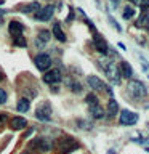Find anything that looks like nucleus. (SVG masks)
<instances>
[{
  "label": "nucleus",
  "mask_w": 149,
  "mask_h": 154,
  "mask_svg": "<svg viewBox=\"0 0 149 154\" xmlns=\"http://www.w3.org/2000/svg\"><path fill=\"white\" fill-rule=\"evenodd\" d=\"M127 93L132 96L133 100L141 101L147 96V88L141 80H130L127 84Z\"/></svg>",
  "instance_id": "obj_1"
},
{
  "label": "nucleus",
  "mask_w": 149,
  "mask_h": 154,
  "mask_svg": "<svg viewBox=\"0 0 149 154\" xmlns=\"http://www.w3.org/2000/svg\"><path fill=\"white\" fill-rule=\"evenodd\" d=\"M99 69H104V74L111 80V84H114V85H119L120 84L122 74H120V69H119V66L115 64V63L108 61V63H104V64H101Z\"/></svg>",
  "instance_id": "obj_2"
},
{
  "label": "nucleus",
  "mask_w": 149,
  "mask_h": 154,
  "mask_svg": "<svg viewBox=\"0 0 149 154\" xmlns=\"http://www.w3.org/2000/svg\"><path fill=\"white\" fill-rule=\"evenodd\" d=\"M35 117L42 122H48L51 117V104L48 101H42L35 109Z\"/></svg>",
  "instance_id": "obj_3"
},
{
  "label": "nucleus",
  "mask_w": 149,
  "mask_h": 154,
  "mask_svg": "<svg viewBox=\"0 0 149 154\" xmlns=\"http://www.w3.org/2000/svg\"><path fill=\"white\" fill-rule=\"evenodd\" d=\"M138 114L133 112V111H128V109H123L120 111V117H119V122L120 125H135L138 122Z\"/></svg>",
  "instance_id": "obj_4"
},
{
  "label": "nucleus",
  "mask_w": 149,
  "mask_h": 154,
  "mask_svg": "<svg viewBox=\"0 0 149 154\" xmlns=\"http://www.w3.org/2000/svg\"><path fill=\"white\" fill-rule=\"evenodd\" d=\"M93 47L96 48V51L101 53L103 56H106L109 51V45H108V42H106V38L103 35H99L98 32L93 34Z\"/></svg>",
  "instance_id": "obj_5"
},
{
  "label": "nucleus",
  "mask_w": 149,
  "mask_h": 154,
  "mask_svg": "<svg viewBox=\"0 0 149 154\" xmlns=\"http://www.w3.org/2000/svg\"><path fill=\"white\" fill-rule=\"evenodd\" d=\"M42 80L45 82V84H48V85H56V84H59V82L62 80L61 71H59V69H50V71H47L45 74H43Z\"/></svg>",
  "instance_id": "obj_6"
},
{
  "label": "nucleus",
  "mask_w": 149,
  "mask_h": 154,
  "mask_svg": "<svg viewBox=\"0 0 149 154\" xmlns=\"http://www.w3.org/2000/svg\"><path fill=\"white\" fill-rule=\"evenodd\" d=\"M34 63H35V67L38 71H48V67L51 66V58L47 53H38V55L34 58Z\"/></svg>",
  "instance_id": "obj_7"
},
{
  "label": "nucleus",
  "mask_w": 149,
  "mask_h": 154,
  "mask_svg": "<svg viewBox=\"0 0 149 154\" xmlns=\"http://www.w3.org/2000/svg\"><path fill=\"white\" fill-rule=\"evenodd\" d=\"M53 13H55V7H53V5H47V7H40V10L34 14V18H35L37 21L45 23V21H50L51 19Z\"/></svg>",
  "instance_id": "obj_8"
},
{
  "label": "nucleus",
  "mask_w": 149,
  "mask_h": 154,
  "mask_svg": "<svg viewBox=\"0 0 149 154\" xmlns=\"http://www.w3.org/2000/svg\"><path fill=\"white\" fill-rule=\"evenodd\" d=\"M24 31H26V27H24L23 23L16 21V19L10 21V24H8V32H10V35L13 37V40H14V38H18V37H23Z\"/></svg>",
  "instance_id": "obj_9"
},
{
  "label": "nucleus",
  "mask_w": 149,
  "mask_h": 154,
  "mask_svg": "<svg viewBox=\"0 0 149 154\" xmlns=\"http://www.w3.org/2000/svg\"><path fill=\"white\" fill-rule=\"evenodd\" d=\"M58 144H59L61 151L64 152V154H67V152H71V151H74V149L79 148V143H77L74 138H71V137H64V138H61L59 141H58Z\"/></svg>",
  "instance_id": "obj_10"
},
{
  "label": "nucleus",
  "mask_w": 149,
  "mask_h": 154,
  "mask_svg": "<svg viewBox=\"0 0 149 154\" xmlns=\"http://www.w3.org/2000/svg\"><path fill=\"white\" fill-rule=\"evenodd\" d=\"M87 84H88V87L91 90H96V91H99V90L104 88L103 80H101L98 75H88V77H87Z\"/></svg>",
  "instance_id": "obj_11"
},
{
  "label": "nucleus",
  "mask_w": 149,
  "mask_h": 154,
  "mask_svg": "<svg viewBox=\"0 0 149 154\" xmlns=\"http://www.w3.org/2000/svg\"><path fill=\"white\" fill-rule=\"evenodd\" d=\"M26 125H27V120L21 117V116H13L10 119V127L13 130H23V128H26Z\"/></svg>",
  "instance_id": "obj_12"
},
{
  "label": "nucleus",
  "mask_w": 149,
  "mask_h": 154,
  "mask_svg": "<svg viewBox=\"0 0 149 154\" xmlns=\"http://www.w3.org/2000/svg\"><path fill=\"white\" fill-rule=\"evenodd\" d=\"M88 111H90V116H91L93 119H96V120L103 119L104 116H106V111L103 109V106H101L99 103H98V104H91V106H88Z\"/></svg>",
  "instance_id": "obj_13"
},
{
  "label": "nucleus",
  "mask_w": 149,
  "mask_h": 154,
  "mask_svg": "<svg viewBox=\"0 0 149 154\" xmlns=\"http://www.w3.org/2000/svg\"><path fill=\"white\" fill-rule=\"evenodd\" d=\"M48 40H50V32L47 31V29H43V31H40L38 32V35L35 37V47L37 48H43L48 43Z\"/></svg>",
  "instance_id": "obj_14"
},
{
  "label": "nucleus",
  "mask_w": 149,
  "mask_h": 154,
  "mask_svg": "<svg viewBox=\"0 0 149 154\" xmlns=\"http://www.w3.org/2000/svg\"><path fill=\"white\" fill-rule=\"evenodd\" d=\"M21 13H31V14H35L38 10H40V3L38 2H31V3H26V5H21L18 8Z\"/></svg>",
  "instance_id": "obj_15"
},
{
  "label": "nucleus",
  "mask_w": 149,
  "mask_h": 154,
  "mask_svg": "<svg viewBox=\"0 0 149 154\" xmlns=\"http://www.w3.org/2000/svg\"><path fill=\"white\" fill-rule=\"evenodd\" d=\"M117 112H119V103H117V101H115L114 98H111V100H109V103H108V111H106V117L114 119Z\"/></svg>",
  "instance_id": "obj_16"
},
{
  "label": "nucleus",
  "mask_w": 149,
  "mask_h": 154,
  "mask_svg": "<svg viewBox=\"0 0 149 154\" xmlns=\"http://www.w3.org/2000/svg\"><path fill=\"white\" fill-rule=\"evenodd\" d=\"M119 69H120V74H122V77H125V79H132L133 69H132V64H130L128 61H122V63H120Z\"/></svg>",
  "instance_id": "obj_17"
},
{
  "label": "nucleus",
  "mask_w": 149,
  "mask_h": 154,
  "mask_svg": "<svg viewBox=\"0 0 149 154\" xmlns=\"http://www.w3.org/2000/svg\"><path fill=\"white\" fill-rule=\"evenodd\" d=\"M51 32H53V35L56 37V40H59V42H62V43L66 42V38H67V37H66L64 31H62V29L59 27V23H55V24H53Z\"/></svg>",
  "instance_id": "obj_18"
},
{
  "label": "nucleus",
  "mask_w": 149,
  "mask_h": 154,
  "mask_svg": "<svg viewBox=\"0 0 149 154\" xmlns=\"http://www.w3.org/2000/svg\"><path fill=\"white\" fill-rule=\"evenodd\" d=\"M135 27H141V29H149V14L146 13H143V14H139V18L135 21Z\"/></svg>",
  "instance_id": "obj_19"
},
{
  "label": "nucleus",
  "mask_w": 149,
  "mask_h": 154,
  "mask_svg": "<svg viewBox=\"0 0 149 154\" xmlns=\"http://www.w3.org/2000/svg\"><path fill=\"white\" fill-rule=\"evenodd\" d=\"M29 108H31V101H29V98L23 96V98H19V100H18V103H16V109L19 111V112H27Z\"/></svg>",
  "instance_id": "obj_20"
},
{
  "label": "nucleus",
  "mask_w": 149,
  "mask_h": 154,
  "mask_svg": "<svg viewBox=\"0 0 149 154\" xmlns=\"http://www.w3.org/2000/svg\"><path fill=\"white\" fill-rule=\"evenodd\" d=\"M35 143H37V146L40 148L42 151H48V149H51V146H53V143L48 138H38Z\"/></svg>",
  "instance_id": "obj_21"
},
{
  "label": "nucleus",
  "mask_w": 149,
  "mask_h": 154,
  "mask_svg": "<svg viewBox=\"0 0 149 154\" xmlns=\"http://www.w3.org/2000/svg\"><path fill=\"white\" fill-rule=\"evenodd\" d=\"M133 16H135V8L132 7V5H127V7L123 8V11H122V18L128 21V19H132Z\"/></svg>",
  "instance_id": "obj_22"
},
{
  "label": "nucleus",
  "mask_w": 149,
  "mask_h": 154,
  "mask_svg": "<svg viewBox=\"0 0 149 154\" xmlns=\"http://www.w3.org/2000/svg\"><path fill=\"white\" fill-rule=\"evenodd\" d=\"M139 64H141V71H143V74L149 79V63L144 60L143 56H139Z\"/></svg>",
  "instance_id": "obj_23"
},
{
  "label": "nucleus",
  "mask_w": 149,
  "mask_h": 154,
  "mask_svg": "<svg viewBox=\"0 0 149 154\" xmlns=\"http://www.w3.org/2000/svg\"><path fill=\"white\" fill-rule=\"evenodd\" d=\"M69 87H71V90L74 91V93H80V91H82V85H80L79 80H71Z\"/></svg>",
  "instance_id": "obj_24"
},
{
  "label": "nucleus",
  "mask_w": 149,
  "mask_h": 154,
  "mask_svg": "<svg viewBox=\"0 0 149 154\" xmlns=\"http://www.w3.org/2000/svg\"><path fill=\"white\" fill-rule=\"evenodd\" d=\"M128 2L138 5V7H141L143 10H147L149 8V0H128Z\"/></svg>",
  "instance_id": "obj_25"
},
{
  "label": "nucleus",
  "mask_w": 149,
  "mask_h": 154,
  "mask_svg": "<svg viewBox=\"0 0 149 154\" xmlns=\"http://www.w3.org/2000/svg\"><path fill=\"white\" fill-rule=\"evenodd\" d=\"M85 101H87V103H88L90 106H91V104H98V103H99V101H98V96L93 95V93L87 95V96H85Z\"/></svg>",
  "instance_id": "obj_26"
},
{
  "label": "nucleus",
  "mask_w": 149,
  "mask_h": 154,
  "mask_svg": "<svg viewBox=\"0 0 149 154\" xmlns=\"http://www.w3.org/2000/svg\"><path fill=\"white\" fill-rule=\"evenodd\" d=\"M14 45H16V47H26L27 45V42H26V38H24V37H18V38H14Z\"/></svg>",
  "instance_id": "obj_27"
},
{
  "label": "nucleus",
  "mask_w": 149,
  "mask_h": 154,
  "mask_svg": "<svg viewBox=\"0 0 149 154\" xmlns=\"http://www.w3.org/2000/svg\"><path fill=\"white\" fill-rule=\"evenodd\" d=\"M7 100H8L7 91H5L3 88H0V104H5V103H7Z\"/></svg>",
  "instance_id": "obj_28"
},
{
  "label": "nucleus",
  "mask_w": 149,
  "mask_h": 154,
  "mask_svg": "<svg viewBox=\"0 0 149 154\" xmlns=\"http://www.w3.org/2000/svg\"><path fill=\"white\" fill-rule=\"evenodd\" d=\"M109 21H111V23H112V26H114L115 29H117V32H122V27H120V26H119V23H117V21H114V19H112V18H111V16H109Z\"/></svg>",
  "instance_id": "obj_29"
},
{
  "label": "nucleus",
  "mask_w": 149,
  "mask_h": 154,
  "mask_svg": "<svg viewBox=\"0 0 149 154\" xmlns=\"http://www.w3.org/2000/svg\"><path fill=\"white\" fill-rule=\"evenodd\" d=\"M72 19H74V10H69V16H67V21H72Z\"/></svg>",
  "instance_id": "obj_30"
},
{
  "label": "nucleus",
  "mask_w": 149,
  "mask_h": 154,
  "mask_svg": "<svg viewBox=\"0 0 149 154\" xmlns=\"http://www.w3.org/2000/svg\"><path fill=\"white\" fill-rule=\"evenodd\" d=\"M5 119H7V116H5V114H0V127H2V125H3Z\"/></svg>",
  "instance_id": "obj_31"
},
{
  "label": "nucleus",
  "mask_w": 149,
  "mask_h": 154,
  "mask_svg": "<svg viewBox=\"0 0 149 154\" xmlns=\"http://www.w3.org/2000/svg\"><path fill=\"white\" fill-rule=\"evenodd\" d=\"M108 154H117V151H115V149H109Z\"/></svg>",
  "instance_id": "obj_32"
},
{
  "label": "nucleus",
  "mask_w": 149,
  "mask_h": 154,
  "mask_svg": "<svg viewBox=\"0 0 149 154\" xmlns=\"http://www.w3.org/2000/svg\"><path fill=\"white\" fill-rule=\"evenodd\" d=\"M0 79H5V75H3V72L0 71Z\"/></svg>",
  "instance_id": "obj_33"
},
{
  "label": "nucleus",
  "mask_w": 149,
  "mask_h": 154,
  "mask_svg": "<svg viewBox=\"0 0 149 154\" xmlns=\"http://www.w3.org/2000/svg\"><path fill=\"white\" fill-rule=\"evenodd\" d=\"M112 2H114V3H115V5H117V2H119V0H112Z\"/></svg>",
  "instance_id": "obj_34"
},
{
  "label": "nucleus",
  "mask_w": 149,
  "mask_h": 154,
  "mask_svg": "<svg viewBox=\"0 0 149 154\" xmlns=\"http://www.w3.org/2000/svg\"><path fill=\"white\" fill-rule=\"evenodd\" d=\"M146 151H147V152H149V148H146Z\"/></svg>",
  "instance_id": "obj_35"
},
{
  "label": "nucleus",
  "mask_w": 149,
  "mask_h": 154,
  "mask_svg": "<svg viewBox=\"0 0 149 154\" xmlns=\"http://www.w3.org/2000/svg\"><path fill=\"white\" fill-rule=\"evenodd\" d=\"M23 154H29V152H23Z\"/></svg>",
  "instance_id": "obj_36"
}]
</instances>
